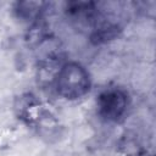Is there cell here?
<instances>
[{
    "label": "cell",
    "instance_id": "obj_1",
    "mask_svg": "<svg viewBox=\"0 0 156 156\" xmlns=\"http://www.w3.org/2000/svg\"><path fill=\"white\" fill-rule=\"evenodd\" d=\"M56 87L61 96L66 99H78L89 90V74L79 63H66L57 73Z\"/></svg>",
    "mask_w": 156,
    "mask_h": 156
},
{
    "label": "cell",
    "instance_id": "obj_2",
    "mask_svg": "<svg viewBox=\"0 0 156 156\" xmlns=\"http://www.w3.org/2000/svg\"><path fill=\"white\" fill-rule=\"evenodd\" d=\"M127 108V96L119 90H110L101 94L99 99L100 115L108 121H117Z\"/></svg>",
    "mask_w": 156,
    "mask_h": 156
}]
</instances>
